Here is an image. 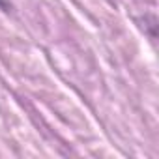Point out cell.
<instances>
[{"instance_id":"6da1fadb","label":"cell","mask_w":159,"mask_h":159,"mask_svg":"<svg viewBox=\"0 0 159 159\" xmlns=\"http://www.w3.org/2000/svg\"><path fill=\"white\" fill-rule=\"evenodd\" d=\"M0 6H2V8H4V10H8V4H6V2H4V0H0Z\"/></svg>"}]
</instances>
